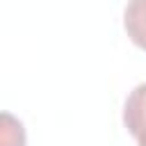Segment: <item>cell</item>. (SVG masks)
<instances>
[{
  "instance_id": "3",
  "label": "cell",
  "mask_w": 146,
  "mask_h": 146,
  "mask_svg": "<svg viewBox=\"0 0 146 146\" xmlns=\"http://www.w3.org/2000/svg\"><path fill=\"white\" fill-rule=\"evenodd\" d=\"M137 144H139V146H146V132H144V135H139V137H137Z\"/></svg>"
},
{
  "instance_id": "2",
  "label": "cell",
  "mask_w": 146,
  "mask_h": 146,
  "mask_svg": "<svg viewBox=\"0 0 146 146\" xmlns=\"http://www.w3.org/2000/svg\"><path fill=\"white\" fill-rule=\"evenodd\" d=\"M123 27L130 41L137 48L146 50V0H128L123 14Z\"/></svg>"
},
{
  "instance_id": "1",
  "label": "cell",
  "mask_w": 146,
  "mask_h": 146,
  "mask_svg": "<svg viewBox=\"0 0 146 146\" xmlns=\"http://www.w3.org/2000/svg\"><path fill=\"white\" fill-rule=\"evenodd\" d=\"M123 123H125L128 132L135 139L146 132V82L139 84V87H135L130 91V96L125 98Z\"/></svg>"
}]
</instances>
